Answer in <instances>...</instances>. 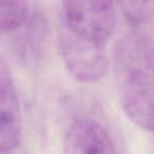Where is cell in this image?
<instances>
[{
    "label": "cell",
    "instance_id": "1",
    "mask_svg": "<svg viewBox=\"0 0 154 154\" xmlns=\"http://www.w3.org/2000/svg\"><path fill=\"white\" fill-rule=\"evenodd\" d=\"M114 73L126 115L139 128L154 131V45L148 35L130 32L115 45Z\"/></svg>",
    "mask_w": 154,
    "mask_h": 154
},
{
    "label": "cell",
    "instance_id": "2",
    "mask_svg": "<svg viewBox=\"0 0 154 154\" xmlns=\"http://www.w3.org/2000/svg\"><path fill=\"white\" fill-rule=\"evenodd\" d=\"M58 47L62 62L69 74L80 82H95L101 79L109 68L105 45L73 33L62 22L58 36Z\"/></svg>",
    "mask_w": 154,
    "mask_h": 154
},
{
    "label": "cell",
    "instance_id": "3",
    "mask_svg": "<svg viewBox=\"0 0 154 154\" xmlns=\"http://www.w3.org/2000/svg\"><path fill=\"white\" fill-rule=\"evenodd\" d=\"M63 23L75 34L106 45L116 26L113 0H63Z\"/></svg>",
    "mask_w": 154,
    "mask_h": 154
},
{
    "label": "cell",
    "instance_id": "4",
    "mask_svg": "<svg viewBox=\"0 0 154 154\" xmlns=\"http://www.w3.org/2000/svg\"><path fill=\"white\" fill-rule=\"evenodd\" d=\"M0 152H13L22 136L19 101L11 74L5 62L0 66Z\"/></svg>",
    "mask_w": 154,
    "mask_h": 154
},
{
    "label": "cell",
    "instance_id": "5",
    "mask_svg": "<svg viewBox=\"0 0 154 154\" xmlns=\"http://www.w3.org/2000/svg\"><path fill=\"white\" fill-rule=\"evenodd\" d=\"M62 148L64 153H116L115 143L108 131L90 118H78L64 133Z\"/></svg>",
    "mask_w": 154,
    "mask_h": 154
},
{
    "label": "cell",
    "instance_id": "6",
    "mask_svg": "<svg viewBox=\"0 0 154 154\" xmlns=\"http://www.w3.org/2000/svg\"><path fill=\"white\" fill-rule=\"evenodd\" d=\"M0 21L3 32L21 28L29 17L26 0H0Z\"/></svg>",
    "mask_w": 154,
    "mask_h": 154
},
{
    "label": "cell",
    "instance_id": "7",
    "mask_svg": "<svg viewBox=\"0 0 154 154\" xmlns=\"http://www.w3.org/2000/svg\"><path fill=\"white\" fill-rule=\"evenodd\" d=\"M132 24L141 26L154 18V0H115Z\"/></svg>",
    "mask_w": 154,
    "mask_h": 154
}]
</instances>
